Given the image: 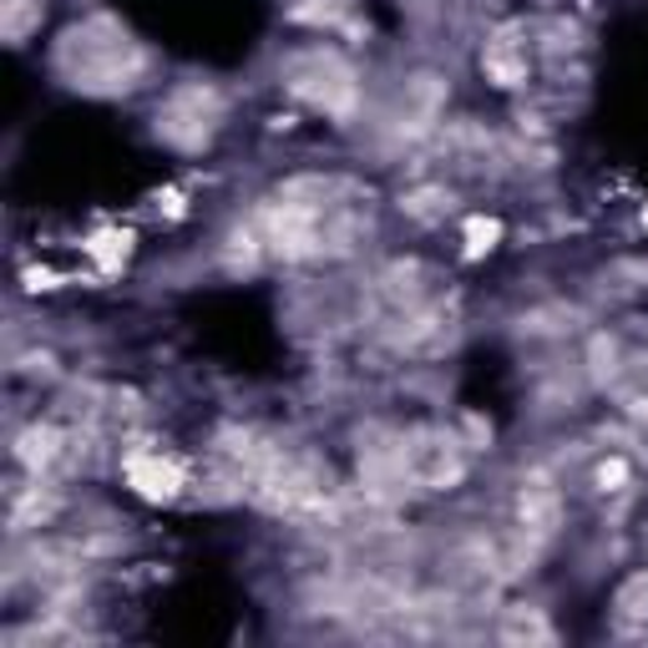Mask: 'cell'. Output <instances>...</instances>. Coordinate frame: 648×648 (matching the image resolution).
<instances>
[{
	"label": "cell",
	"instance_id": "1",
	"mask_svg": "<svg viewBox=\"0 0 648 648\" xmlns=\"http://www.w3.org/2000/svg\"><path fill=\"white\" fill-rule=\"evenodd\" d=\"M623 481H628V461H618V456H613V461H603V467H597V487H603V492H623Z\"/></svg>",
	"mask_w": 648,
	"mask_h": 648
}]
</instances>
